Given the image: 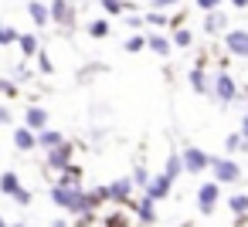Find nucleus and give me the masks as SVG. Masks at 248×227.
Segmentation results:
<instances>
[{"label": "nucleus", "mask_w": 248, "mask_h": 227, "mask_svg": "<svg viewBox=\"0 0 248 227\" xmlns=\"http://www.w3.org/2000/svg\"><path fill=\"white\" fill-rule=\"evenodd\" d=\"M48 197H51V203H55V207L68 210V213H75V217H78V213H85V210H92V203H89V190H82V186L51 183Z\"/></svg>", "instance_id": "obj_1"}, {"label": "nucleus", "mask_w": 248, "mask_h": 227, "mask_svg": "<svg viewBox=\"0 0 248 227\" xmlns=\"http://www.w3.org/2000/svg\"><path fill=\"white\" fill-rule=\"evenodd\" d=\"M72 163H75V142H72V139H65L62 146H55V149L45 153V166H48L51 173H62V170H68Z\"/></svg>", "instance_id": "obj_2"}, {"label": "nucleus", "mask_w": 248, "mask_h": 227, "mask_svg": "<svg viewBox=\"0 0 248 227\" xmlns=\"http://www.w3.org/2000/svg\"><path fill=\"white\" fill-rule=\"evenodd\" d=\"M48 11H51V24H55V28H62L65 34L75 28V17H78L75 4H68V0H51Z\"/></svg>", "instance_id": "obj_3"}, {"label": "nucleus", "mask_w": 248, "mask_h": 227, "mask_svg": "<svg viewBox=\"0 0 248 227\" xmlns=\"http://www.w3.org/2000/svg\"><path fill=\"white\" fill-rule=\"evenodd\" d=\"M14 146H17L21 153H31V149H38V132H34L31 126H24V122H21V126L14 129Z\"/></svg>", "instance_id": "obj_4"}, {"label": "nucleus", "mask_w": 248, "mask_h": 227, "mask_svg": "<svg viewBox=\"0 0 248 227\" xmlns=\"http://www.w3.org/2000/svg\"><path fill=\"white\" fill-rule=\"evenodd\" d=\"M28 17L34 21V28H48L51 24V11L45 0H28Z\"/></svg>", "instance_id": "obj_5"}, {"label": "nucleus", "mask_w": 248, "mask_h": 227, "mask_svg": "<svg viewBox=\"0 0 248 227\" xmlns=\"http://www.w3.org/2000/svg\"><path fill=\"white\" fill-rule=\"evenodd\" d=\"M48 115H51V112H48L45 105H28V112H24V126H31L34 132H41V129L48 126Z\"/></svg>", "instance_id": "obj_6"}, {"label": "nucleus", "mask_w": 248, "mask_h": 227, "mask_svg": "<svg viewBox=\"0 0 248 227\" xmlns=\"http://www.w3.org/2000/svg\"><path fill=\"white\" fill-rule=\"evenodd\" d=\"M129 197H133V180H129V176H123V180H116V183H109V200H119V203H129Z\"/></svg>", "instance_id": "obj_7"}, {"label": "nucleus", "mask_w": 248, "mask_h": 227, "mask_svg": "<svg viewBox=\"0 0 248 227\" xmlns=\"http://www.w3.org/2000/svg\"><path fill=\"white\" fill-rule=\"evenodd\" d=\"M62 142H65V136H62L58 129H51V126H45V129L38 132V146H41L45 153H48V149H55V146H62Z\"/></svg>", "instance_id": "obj_8"}, {"label": "nucleus", "mask_w": 248, "mask_h": 227, "mask_svg": "<svg viewBox=\"0 0 248 227\" xmlns=\"http://www.w3.org/2000/svg\"><path fill=\"white\" fill-rule=\"evenodd\" d=\"M17 48H21V58H34L41 51V38L38 34H21L17 38Z\"/></svg>", "instance_id": "obj_9"}, {"label": "nucleus", "mask_w": 248, "mask_h": 227, "mask_svg": "<svg viewBox=\"0 0 248 227\" xmlns=\"http://www.w3.org/2000/svg\"><path fill=\"white\" fill-rule=\"evenodd\" d=\"M21 186H24V183H21V176H17L14 170L0 173V193H4V197H14V193H17Z\"/></svg>", "instance_id": "obj_10"}, {"label": "nucleus", "mask_w": 248, "mask_h": 227, "mask_svg": "<svg viewBox=\"0 0 248 227\" xmlns=\"http://www.w3.org/2000/svg\"><path fill=\"white\" fill-rule=\"evenodd\" d=\"M170 183H173V180H170L167 173H163V176H156L153 183H146V197H153V200H160V197H167V190H170Z\"/></svg>", "instance_id": "obj_11"}, {"label": "nucleus", "mask_w": 248, "mask_h": 227, "mask_svg": "<svg viewBox=\"0 0 248 227\" xmlns=\"http://www.w3.org/2000/svg\"><path fill=\"white\" fill-rule=\"evenodd\" d=\"M184 166L197 173V170H204V166H207V156H204L201 149H184Z\"/></svg>", "instance_id": "obj_12"}, {"label": "nucleus", "mask_w": 248, "mask_h": 227, "mask_svg": "<svg viewBox=\"0 0 248 227\" xmlns=\"http://www.w3.org/2000/svg\"><path fill=\"white\" fill-rule=\"evenodd\" d=\"M17 38H21V31H17V28L0 24V48H17Z\"/></svg>", "instance_id": "obj_13"}, {"label": "nucleus", "mask_w": 248, "mask_h": 227, "mask_svg": "<svg viewBox=\"0 0 248 227\" xmlns=\"http://www.w3.org/2000/svg\"><path fill=\"white\" fill-rule=\"evenodd\" d=\"M146 48H150V51H156L160 58H167V55H170V41H167V38H160V34H150V38H146Z\"/></svg>", "instance_id": "obj_14"}, {"label": "nucleus", "mask_w": 248, "mask_h": 227, "mask_svg": "<svg viewBox=\"0 0 248 227\" xmlns=\"http://www.w3.org/2000/svg\"><path fill=\"white\" fill-rule=\"evenodd\" d=\"M89 38H95V41L109 38V21H92L89 24Z\"/></svg>", "instance_id": "obj_15"}, {"label": "nucleus", "mask_w": 248, "mask_h": 227, "mask_svg": "<svg viewBox=\"0 0 248 227\" xmlns=\"http://www.w3.org/2000/svg\"><path fill=\"white\" fill-rule=\"evenodd\" d=\"M11 200H14L17 207H31V203H34V193H31L28 186H21V190H17V193H14Z\"/></svg>", "instance_id": "obj_16"}, {"label": "nucleus", "mask_w": 248, "mask_h": 227, "mask_svg": "<svg viewBox=\"0 0 248 227\" xmlns=\"http://www.w3.org/2000/svg\"><path fill=\"white\" fill-rule=\"evenodd\" d=\"M99 4H102L106 14H123V11H129V4H123V0H99Z\"/></svg>", "instance_id": "obj_17"}, {"label": "nucleus", "mask_w": 248, "mask_h": 227, "mask_svg": "<svg viewBox=\"0 0 248 227\" xmlns=\"http://www.w3.org/2000/svg\"><path fill=\"white\" fill-rule=\"evenodd\" d=\"M214 197H217V190L214 186H204L201 190V210H211L214 207Z\"/></svg>", "instance_id": "obj_18"}, {"label": "nucleus", "mask_w": 248, "mask_h": 227, "mask_svg": "<svg viewBox=\"0 0 248 227\" xmlns=\"http://www.w3.org/2000/svg\"><path fill=\"white\" fill-rule=\"evenodd\" d=\"M34 58H38V71H41V75H51V71H55V65H51V58H48L45 51H38Z\"/></svg>", "instance_id": "obj_19"}, {"label": "nucleus", "mask_w": 248, "mask_h": 227, "mask_svg": "<svg viewBox=\"0 0 248 227\" xmlns=\"http://www.w3.org/2000/svg\"><path fill=\"white\" fill-rule=\"evenodd\" d=\"M214 170H217L221 180H234V176H238V170H234L231 163H214Z\"/></svg>", "instance_id": "obj_20"}, {"label": "nucleus", "mask_w": 248, "mask_h": 227, "mask_svg": "<svg viewBox=\"0 0 248 227\" xmlns=\"http://www.w3.org/2000/svg\"><path fill=\"white\" fill-rule=\"evenodd\" d=\"M143 48H146V38H143V34L126 38V51H143Z\"/></svg>", "instance_id": "obj_21"}, {"label": "nucleus", "mask_w": 248, "mask_h": 227, "mask_svg": "<svg viewBox=\"0 0 248 227\" xmlns=\"http://www.w3.org/2000/svg\"><path fill=\"white\" fill-rule=\"evenodd\" d=\"M95 224V210H85V213H78V220H75V227H92Z\"/></svg>", "instance_id": "obj_22"}, {"label": "nucleus", "mask_w": 248, "mask_h": 227, "mask_svg": "<svg viewBox=\"0 0 248 227\" xmlns=\"http://www.w3.org/2000/svg\"><path fill=\"white\" fill-rule=\"evenodd\" d=\"M217 95H221V99H231V95H234V88H231V82H228V78H221V82H217Z\"/></svg>", "instance_id": "obj_23"}, {"label": "nucleus", "mask_w": 248, "mask_h": 227, "mask_svg": "<svg viewBox=\"0 0 248 227\" xmlns=\"http://www.w3.org/2000/svg\"><path fill=\"white\" fill-rule=\"evenodd\" d=\"M133 183H143V186L150 183V176H146V170H143V166H136V170H133Z\"/></svg>", "instance_id": "obj_24"}, {"label": "nucleus", "mask_w": 248, "mask_h": 227, "mask_svg": "<svg viewBox=\"0 0 248 227\" xmlns=\"http://www.w3.org/2000/svg\"><path fill=\"white\" fill-rule=\"evenodd\" d=\"M11 122H14L11 109H7V105H0V126H11Z\"/></svg>", "instance_id": "obj_25"}, {"label": "nucleus", "mask_w": 248, "mask_h": 227, "mask_svg": "<svg viewBox=\"0 0 248 227\" xmlns=\"http://www.w3.org/2000/svg\"><path fill=\"white\" fill-rule=\"evenodd\" d=\"M173 41H177L180 48H187V44H190V34H187V31H177V34H173Z\"/></svg>", "instance_id": "obj_26"}, {"label": "nucleus", "mask_w": 248, "mask_h": 227, "mask_svg": "<svg viewBox=\"0 0 248 227\" xmlns=\"http://www.w3.org/2000/svg\"><path fill=\"white\" fill-rule=\"evenodd\" d=\"M106 227H126V217L123 213H116V217H109V224Z\"/></svg>", "instance_id": "obj_27"}, {"label": "nucleus", "mask_w": 248, "mask_h": 227, "mask_svg": "<svg viewBox=\"0 0 248 227\" xmlns=\"http://www.w3.org/2000/svg\"><path fill=\"white\" fill-rule=\"evenodd\" d=\"M153 4H156V11H167V7H173V4H177V0H153Z\"/></svg>", "instance_id": "obj_28"}, {"label": "nucleus", "mask_w": 248, "mask_h": 227, "mask_svg": "<svg viewBox=\"0 0 248 227\" xmlns=\"http://www.w3.org/2000/svg\"><path fill=\"white\" fill-rule=\"evenodd\" d=\"M197 4H201V7H207V11H211V7H214V4H217V0H197Z\"/></svg>", "instance_id": "obj_29"}, {"label": "nucleus", "mask_w": 248, "mask_h": 227, "mask_svg": "<svg viewBox=\"0 0 248 227\" xmlns=\"http://www.w3.org/2000/svg\"><path fill=\"white\" fill-rule=\"evenodd\" d=\"M4 88H7V78H4V75H0V95H4Z\"/></svg>", "instance_id": "obj_30"}, {"label": "nucleus", "mask_w": 248, "mask_h": 227, "mask_svg": "<svg viewBox=\"0 0 248 227\" xmlns=\"http://www.w3.org/2000/svg\"><path fill=\"white\" fill-rule=\"evenodd\" d=\"M48 227H68V224H65V220H55V224H48Z\"/></svg>", "instance_id": "obj_31"}, {"label": "nucleus", "mask_w": 248, "mask_h": 227, "mask_svg": "<svg viewBox=\"0 0 248 227\" xmlns=\"http://www.w3.org/2000/svg\"><path fill=\"white\" fill-rule=\"evenodd\" d=\"M7 227H28V224H21V220H17V224H7Z\"/></svg>", "instance_id": "obj_32"}, {"label": "nucleus", "mask_w": 248, "mask_h": 227, "mask_svg": "<svg viewBox=\"0 0 248 227\" xmlns=\"http://www.w3.org/2000/svg\"><path fill=\"white\" fill-rule=\"evenodd\" d=\"M0 227H7V220H4V213H0Z\"/></svg>", "instance_id": "obj_33"}, {"label": "nucleus", "mask_w": 248, "mask_h": 227, "mask_svg": "<svg viewBox=\"0 0 248 227\" xmlns=\"http://www.w3.org/2000/svg\"><path fill=\"white\" fill-rule=\"evenodd\" d=\"M238 4H245V0H238Z\"/></svg>", "instance_id": "obj_34"}]
</instances>
